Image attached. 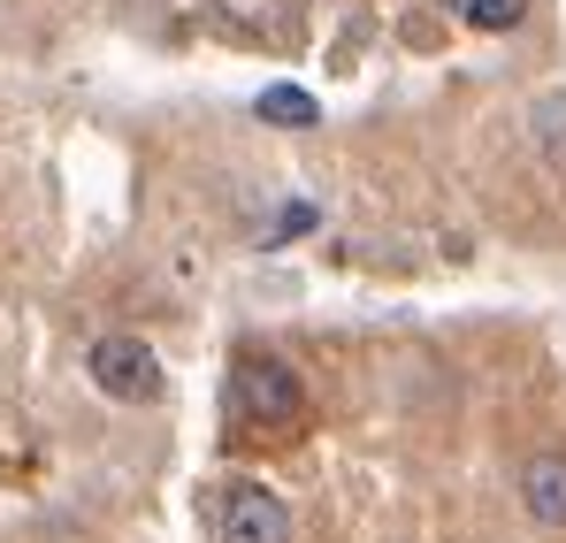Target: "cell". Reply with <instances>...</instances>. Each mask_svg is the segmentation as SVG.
<instances>
[{
  "label": "cell",
  "instance_id": "cell-5",
  "mask_svg": "<svg viewBox=\"0 0 566 543\" xmlns=\"http://www.w3.org/2000/svg\"><path fill=\"white\" fill-rule=\"evenodd\" d=\"M528 146H536V161L552 177H566V92H544L528 107Z\"/></svg>",
  "mask_w": 566,
  "mask_h": 543
},
{
  "label": "cell",
  "instance_id": "cell-6",
  "mask_svg": "<svg viewBox=\"0 0 566 543\" xmlns=\"http://www.w3.org/2000/svg\"><path fill=\"white\" fill-rule=\"evenodd\" d=\"M253 115H261V123H276V130H314V123H322L314 92H298V85H261Z\"/></svg>",
  "mask_w": 566,
  "mask_h": 543
},
{
  "label": "cell",
  "instance_id": "cell-3",
  "mask_svg": "<svg viewBox=\"0 0 566 543\" xmlns=\"http://www.w3.org/2000/svg\"><path fill=\"white\" fill-rule=\"evenodd\" d=\"M222 543H291V505L269 482H230V498H222Z\"/></svg>",
  "mask_w": 566,
  "mask_h": 543
},
{
  "label": "cell",
  "instance_id": "cell-4",
  "mask_svg": "<svg viewBox=\"0 0 566 543\" xmlns=\"http://www.w3.org/2000/svg\"><path fill=\"white\" fill-rule=\"evenodd\" d=\"M513 490H521V513L536 529L566 536V452H528L521 474H513Z\"/></svg>",
  "mask_w": 566,
  "mask_h": 543
},
{
  "label": "cell",
  "instance_id": "cell-7",
  "mask_svg": "<svg viewBox=\"0 0 566 543\" xmlns=\"http://www.w3.org/2000/svg\"><path fill=\"white\" fill-rule=\"evenodd\" d=\"M460 15H468L474 31H521L528 23V0H468Z\"/></svg>",
  "mask_w": 566,
  "mask_h": 543
},
{
  "label": "cell",
  "instance_id": "cell-1",
  "mask_svg": "<svg viewBox=\"0 0 566 543\" xmlns=\"http://www.w3.org/2000/svg\"><path fill=\"white\" fill-rule=\"evenodd\" d=\"M230 406L245 421H261V429H298L306 421V383L276 353H245V361L230 367Z\"/></svg>",
  "mask_w": 566,
  "mask_h": 543
},
{
  "label": "cell",
  "instance_id": "cell-2",
  "mask_svg": "<svg viewBox=\"0 0 566 543\" xmlns=\"http://www.w3.org/2000/svg\"><path fill=\"white\" fill-rule=\"evenodd\" d=\"M85 367H93L99 390H107V398H123V406L161 398V361H154V345H138V337H99Z\"/></svg>",
  "mask_w": 566,
  "mask_h": 543
}]
</instances>
